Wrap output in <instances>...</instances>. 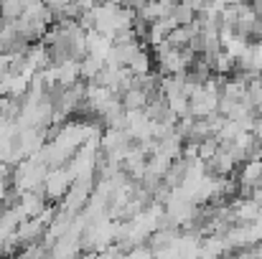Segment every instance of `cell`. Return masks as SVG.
I'll return each instance as SVG.
<instances>
[{"label":"cell","mask_w":262,"mask_h":259,"mask_svg":"<svg viewBox=\"0 0 262 259\" xmlns=\"http://www.w3.org/2000/svg\"><path fill=\"white\" fill-rule=\"evenodd\" d=\"M72 183H74V178H72V173L67 171V168H54V171H49L46 183H43V196H46V201H51L54 206H59V203L67 198Z\"/></svg>","instance_id":"obj_1"},{"label":"cell","mask_w":262,"mask_h":259,"mask_svg":"<svg viewBox=\"0 0 262 259\" xmlns=\"http://www.w3.org/2000/svg\"><path fill=\"white\" fill-rule=\"evenodd\" d=\"M49 259H82V242L74 239V237L59 239V242L51 247Z\"/></svg>","instance_id":"obj_2"},{"label":"cell","mask_w":262,"mask_h":259,"mask_svg":"<svg viewBox=\"0 0 262 259\" xmlns=\"http://www.w3.org/2000/svg\"><path fill=\"white\" fill-rule=\"evenodd\" d=\"M148 102H150V94L143 91L140 86H133L127 94H122V107H125V112H143V109L148 107Z\"/></svg>","instance_id":"obj_3"},{"label":"cell","mask_w":262,"mask_h":259,"mask_svg":"<svg viewBox=\"0 0 262 259\" xmlns=\"http://www.w3.org/2000/svg\"><path fill=\"white\" fill-rule=\"evenodd\" d=\"M127 69L133 72V77H148V74H153V51L143 49V51L127 64Z\"/></svg>","instance_id":"obj_4"},{"label":"cell","mask_w":262,"mask_h":259,"mask_svg":"<svg viewBox=\"0 0 262 259\" xmlns=\"http://www.w3.org/2000/svg\"><path fill=\"white\" fill-rule=\"evenodd\" d=\"M26 13V3H15V0H8V3H0V20H8V23H15L20 20Z\"/></svg>","instance_id":"obj_5"},{"label":"cell","mask_w":262,"mask_h":259,"mask_svg":"<svg viewBox=\"0 0 262 259\" xmlns=\"http://www.w3.org/2000/svg\"><path fill=\"white\" fill-rule=\"evenodd\" d=\"M102 72H104V61H99V59H94V56H87V59L82 61V82H84V84H92Z\"/></svg>","instance_id":"obj_6"},{"label":"cell","mask_w":262,"mask_h":259,"mask_svg":"<svg viewBox=\"0 0 262 259\" xmlns=\"http://www.w3.org/2000/svg\"><path fill=\"white\" fill-rule=\"evenodd\" d=\"M219 150H222V148H219V140H216V137H206V140L199 143V160L211 163V160L216 158Z\"/></svg>","instance_id":"obj_7"},{"label":"cell","mask_w":262,"mask_h":259,"mask_svg":"<svg viewBox=\"0 0 262 259\" xmlns=\"http://www.w3.org/2000/svg\"><path fill=\"white\" fill-rule=\"evenodd\" d=\"M125 259H156L153 257V249L148 247V244H143V247H135V249H130Z\"/></svg>","instance_id":"obj_8"}]
</instances>
